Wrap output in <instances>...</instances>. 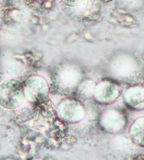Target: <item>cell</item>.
<instances>
[{
	"label": "cell",
	"mask_w": 144,
	"mask_h": 160,
	"mask_svg": "<svg viewBox=\"0 0 144 160\" xmlns=\"http://www.w3.org/2000/svg\"><path fill=\"white\" fill-rule=\"evenodd\" d=\"M25 89L17 80H9L0 87V104L9 109L22 104L25 98Z\"/></svg>",
	"instance_id": "6da1fadb"
},
{
	"label": "cell",
	"mask_w": 144,
	"mask_h": 160,
	"mask_svg": "<svg viewBox=\"0 0 144 160\" xmlns=\"http://www.w3.org/2000/svg\"><path fill=\"white\" fill-rule=\"evenodd\" d=\"M61 1L66 5L71 7V8H74V7L79 5L84 0H61Z\"/></svg>",
	"instance_id": "7a4b0ae2"
}]
</instances>
